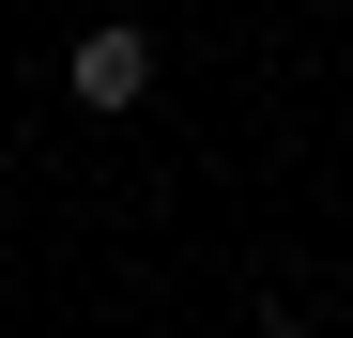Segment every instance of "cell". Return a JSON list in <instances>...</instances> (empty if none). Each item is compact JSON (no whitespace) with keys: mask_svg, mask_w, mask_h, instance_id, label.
I'll return each mask as SVG.
<instances>
[{"mask_svg":"<svg viewBox=\"0 0 353 338\" xmlns=\"http://www.w3.org/2000/svg\"><path fill=\"white\" fill-rule=\"evenodd\" d=\"M62 92H77V108H139V92H154V31H139V16H92V31L62 46Z\"/></svg>","mask_w":353,"mask_h":338,"instance_id":"obj_1","label":"cell"}]
</instances>
